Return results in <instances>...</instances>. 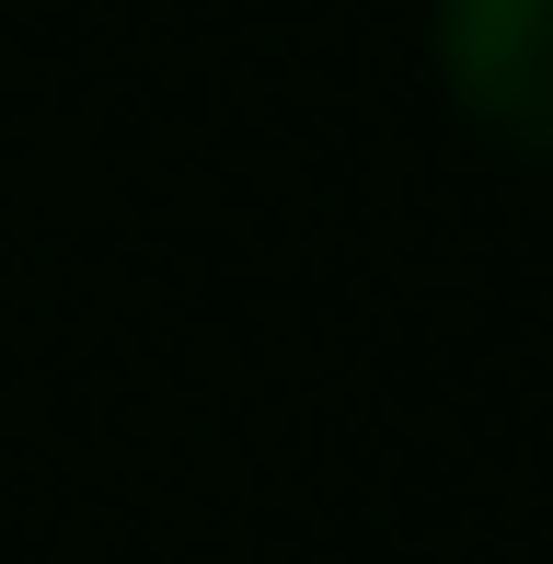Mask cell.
I'll use <instances>...</instances> for the list:
<instances>
[{"mask_svg":"<svg viewBox=\"0 0 553 564\" xmlns=\"http://www.w3.org/2000/svg\"><path fill=\"white\" fill-rule=\"evenodd\" d=\"M426 58L462 127L553 162V0H426Z\"/></svg>","mask_w":553,"mask_h":564,"instance_id":"1","label":"cell"}]
</instances>
